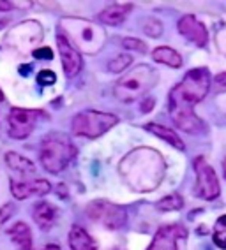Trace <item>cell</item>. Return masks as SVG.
Here are the masks:
<instances>
[{
  "label": "cell",
  "mask_w": 226,
  "mask_h": 250,
  "mask_svg": "<svg viewBox=\"0 0 226 250\" xmlns=\"http://www.w3.org/2000/svg\"><path fill=\"white\" fill-rule=\"evenodd\" d=\"M210 81L212 78L207 67H196L185 72L184 80L170 92V116L184 132L198 134L205 130L203 122L195 113V106L207 97Z\"/></svg>",
  "instance_id": "6da1fadb"
},
{
  "label": "cell",
  "mask_w": 226,
  "mask_h": 250,
  "mask_svg": "<svg viewBox=\"0 0 226 250\" xmlns=\"http://www.w3.org/2000/svg\"><path fill=\"white\" fill-rule=\"evenodd\" d=\"M118 173L135 192H152L164 178V159L154 148L140 146L124 155Z\"/></svg>",
  "instance_id": "7a4b0ae2"
},
{
  "label": "cell",
  "mask_w": 226,
  "mask_h": 250,
  "mask_svg": "<svg viewBox=\"0 0 226 250\" xmlns=\"http://www.w3.org/2000/svg\"><path fill=\"white\" fill-rule=\"evenodd\" d=\"M59 32H62L64 36L68 37L69 42L80 53H99L106 42V34L103 28L83 18H71V16L64 18L59 25Z\"/></svg>",
  "instance_id": "3957f363"
},
{
  "label": "cell",
  "mask_w": 226,
  "mask_h": 250,
  "mask_svg": "<svg viewBox=\"0 0 226 250\" xmlns=\"http://www.w3.org/2000/svg\"><path fill=\"white\" fill-rule=\"evenodd\" d=\"M158 83V71L147 63H138L118 78L113 86V94L120 103H135Z\"/></svg>",
  "instance_id": "277c9868"
},
{
  "label": "cell",
  "mask_w": 226,
  "mask_h": 250,
  "mask_svg": "<svg viewBox=\"0 0 226 250\" xmlns=\"http://www.w3.org/2000/svg\"><path fill=\"white\" fill-rule=\"evenodd\" d=\"M74 153H76V148L69 141V138H66L60 132H51L43 139L39 161L48 173L57 174L68 167Z\"/></svg>",
  "instance_id": "5b68a950"
},
{
  "label": "cell",
  "mask_w": 226,
  "mask_h": 250,
  "mask_svg": "<svg viewBox=\"0 0 226 250\" xmlns=\"http://www.w3.org/2000/svg\"><path fill=\"white\" fill-rule=\"evenodd\" d=\"M118 124V118L112 113H101L95 109H87L74 115L72 118V132L82 138H99L106 134L112 127Z\"/></svg>",
  "instance_id": "8992f818"
},
{
  "label": "cell",
  "mask_w": 226,
  "mask_h": 250,
  "mask_svg": "<svg viewBox=\"0 0 226 250\" xmlns=\"http://www.w3.org/2000/svg\"><path fill=\"white\" fill-rule=\"evenodd\" d=\"M43 37H45V32H43L41 23L36 21V20H27V21L14 25L5 34L4 41L9 48L22 51V53H27V51H32V49L36 51L37 46L41 44Z\"/></svg>",
  "instance_id": "52a82bcc"
},
{
  "label": "cell",
  "mask_w": 226,
  "mask_h": 250,
  "mask_svg": "<svg viewBox=\"0 0 226 250\" xmlns=\"http://www.w3.org/2000/svg\"><path fill=\"white\" fill-rule=\"evenodd\" d=\"M193 169L196 174V183H195V194L200 199L205 201H212L219 196L221 187H219V178H217L216 171L207 161L205 157H196L193 162Z\"/></svg>",
  "instance_id": "ba28073f"
},
{
  "label": "cell",
  "mask_w": 226,
  "mask_h": 250,
  "mask_svg": "<svg viewBox=\"0 0 226 250\" xmlns=\"http://www.w3.org/2000/svg\"><path fill=\"white\" fill-rule=\"evenodd\" d=\"M87 215H89L90 220L103 224L104 228L112 229V231L124 228V224L127 222V213L122 206L113 205L110 201H103V199L89 203Z\"/></svg>",
  "instance_id": "9c48e42d"
},
{
  "label": "cell",
  "mask_w": 226,
  "mask_h": 250,
  "mask_svg": "<svg viewBox=\"0 0 226 250\" xmlns=\"http://www.w3.org/2000/svg\"><path fill=\"white\" fill-rule=\"evenodd\" d=\"M45 116V113L39 109H25V107H13L9 113V136L13 139H25L32 134L36 127L37 118Z\"/></svg>",
  "instance_id": "30bf717a"
},
{
  "label": "cell",
  "mask_w": 226,
  "mask_h": 250,
  "mask_svg": "<svg viewBox=\"0 0 226 250\" xmlns=\"http://www.w3.org/2000/svg\"><path fill=\"white\" fill-rule=\"evenodd\" d=\"M57 46H59V55L60 60H62V69L66 72V76L74 78L83 67L82 53L69 42L68 37L64 36L62 32H59V36H57Z\"/></svg>",
  "instance_id": "8fae6325"
},
{
  "label": "cell",
  "mask_w": 226,
  "mask_h": 250,
  "mask_svg": "<svg viewBox=\"0 0 226 250\" xmlns=\"http://www.w3.org/2000/svg\"><path fill=\"white\" fill-rule=\"evenodd\" d=\"M51 190L48 180L32 178V180H11V194L16 199H28L34 196H45Z\"/></svg>",
  "instance_id": "7c38bea8"
},
{
  "label": "cell",
  "mask_w": 226,
  "mask_h": 250,
  "mask_svg": "<svg viewBox=\"0 0 226 250\" xmlns=\"http://www.w3.org/2000/svg\"><path fill=\"white\" fill-rule=\"evenodd\" d=\"M177 28H179V32H181L185 39L191 41V42H195L198 48H203V46L207 44V41H208L207 28H205L203 23L200 21L196 16H193V14L182 16V18L179 20V23H177Z\"/></svg>",
  "instance_id": "4fadbf2b"
},
{
  "label": "cell",
  "mask_w": 226,
  "mask_h": 250,
  "mask_svg": "<svg viewBox=\"0 0 226 250\" xmlns=\"http://www.w3.org/2000/svg\"><path fill=\"white\" fill-rule=\"evenodd\" d=\"M185 231L181 226H163L154 234V240L147 250H179V238L184 236Z\"/></svg>",
  "instance_id": "5bb4252c"
},
{
  "label": "cell",
  "mask_w": 226,
  "mask_h": 250,
  "mask_svg": "<svg viewBox=\"0 0 226 250\" xmlns=\"http://www.w3.org/2000/svg\"><path fill=\"white\" fill-rule=\"evenodd\" d=\"M4 159L7 167L14 173V176H11V180H32L37 176L36 164L27 157L20 155L16 152H7Z\"/></svg>",
  "instance_id": "9a60e30c"
},
{
  "label": "cell",
  "mask_w": 226,
  "mask_h": 250,
  "mask_svg": "<svg viewBox=\"0 0 226 250\" xmlns=\"http://www.w3.org/2000/svg\"><path fill=\"white\" fill-rule=\"evenodd\" d=\"M34 220H36L37 228L41 231H50L51 228L57 222V217H59V210L57 206H53L48 201H39L34 206Z\"/></svg>",
  "instance_id": "2e32d148"
},
{
  "label": "cell",
  "mask_w": 226,
  "mask_h": 250,
  "mask_svg": "<svg viewBox=\"0 0 226 250\" xmlns=\"http://www.w3.org/2000/svg\"><path fill=\"white\" fill-rule=\"evenodd\" d=\"M131 9H133L131 4H112L97 14V21L104 23V25H110V27H115V25L124 23V20L127 18V14L131 13Z\"/></svg>",
  "instance_id": "e0dca14e"
},
{
  "label": "cell",
  "mask_w": 226,
  "mask_h": 250,
  "mask_svg": "<svg viewBox=\"0 0 226 250\" xmlns=\"http://www.w3.org/2000/svg\"><path fill=\"white\" fill-rule=\"evenodd\" d=\"M11 241H13L14 245L18 247V250H34V241H32V231L25 222H16L14 226H11L9 231Z\"/></svg>",
  "instance_id": "ac0fdd59"
},
{
  "label": "cell",
  "mask_w": 226,
  "mask_h": 250,
  "mask_svg": "<svg viewBox=\"0 0 226 250\" xmlns=\"http://www.w3.org/2000/svg\"><path fill=\"white\" fill-rule=\"evenodd\" d=\"M69 247L71 250H99L94 238L80 226H72L69 231Z\"/></svg>",
  "instance_id": "d6986e66"
},
{
  "label": "cell",
  "mask_w": 226,
  "mask_h": 250,
  "mask_svg": "<svg viewBox=\"0 0 226 250\" xmlns=\"http://www.w3.org/2000/svg\"><path fill=\"white\" fill-rule=\"evenodd\" d=\"M145 129L149 130V132H152L154 136H158L159 139H163V141H166L168 145H172L173 148H177V150H184V141L181 139V136L177 134L175 130L168 129V127H164V125H159V124H147L145 125Z\"/></svg>",
  "instance_id": "ffe728a7"
},
{
  "label": "cell",
  "mask_w": 226,
  "mask_h": 250,
  "mask_svg": "<svg viewBox=\"0 0 226 250\" xmlns=\"http://www.w3.org/2000/svg\"><path fill=\"white\" fill-rule=\"evenodd\" d=\"M152 58H154L156 62L164 63V65L173 69H179L182 65V57L173 48H170V46H159V48H156L152 51Z\"/></svg>",
  "instance_id": "44dd1931"
},
{
  "label": "cell",
  "mask_w": 226,
  "mask_h": 250,
  "mask_svg": "<svg viewBox=\"0 0 226 250\" xmlns=\"http://www.w3.org/2000/svg\"><path fill=\"white\" fill-rule=\"evenodd\" d=\"M214 243H216L219 249L226 250V215L219 217L214 224V231H212Z\"/></svg>",
  "instance_id": "7402d4cb"
},
{
  "label": "cell",
  "mask_w": 226,
  "mask_h": 250,
  "mask_svg": "<svg viewBox=\"0 0 226 250\" xmlns=\"http://www.w3.org/2000/svg\"><path fill=\"white\" fill-rule=\"evenodd\" d=\"M133 62V57L127 53H122V55H117L115 58H112L108 62V71L110 72H115V74H120L122 71H126Z\"/></svg>",
  "instance_id": "603a6c76"
},
{
  "label": "cell",
  "mask_w": 226,
  "mask_h": 250,
  "mask_svg": "<svg viewBox=\"0 0 226 250\" xmlns=\"http://www.w3.org/2000/svg\"><path fill=\"white\" fill-rule=\"evenodd\" d=\"M182 206H184V199H182L179 194H170V196L163 197V199L158 203V208H159V210H163V211L181 210Z\"/></svg>",
  "instance_id": "cb8c5ba5"
},
{
  "label": "cell",
  "mask_w": 226,
  "mask_h": 250,
  "mask_svg": "<svg viewBox=\"0 0 226 250\" xmlns=\"http://www.w3.org/2000/svg\"><path fill=\"white\" fill-rule=\"evenodd\" d=\"M143 30H145V34H149L150 37H159L163 34V25H161L158 20L149 18V20H145Z\"/></svg>",
  "instance_id": "d4e9b609"
},
{
  "label": "cell",
  "mask_w": 226,
  "mask_h": 250,
  "mask_svg": "<svg viewBox=\"0 0 226 250\" xmlns=\"http://www.w3.org/2000/svg\"><path fill=\"white\" fill-rule=\"evenodd\" d=\"M122 46L126 49H135V51H140V53H147V44L143 41L135 39V37H126L122 41Z\"/></svg>",
  "instance_id": "484cf974"
},
{
  "label": "cell",
  "mask_w": 226,
  "mask_h": 250,
  "mask_svg": "<svg viewBox=\"0 0 226 250\" xmlns=\"http://www.w3.org/2000/svg\"><path fill=\"white\" fill-rule=\"evenodd\" d=\"M37 83L43 86H48V85H53L55 81H57V76H55L53 71H48V69H45V71H41L39 74H37Z\"/></svg>",
  "instance_id": "4316f807"
},
{
  "label": "cell",
  "mask_w": 226,
  "mask_h": 250,
  "mask_svg": "<svg viewBox=\"0 0 226 250\" xmlns=\"http://www.w3.org/2000/svg\"><path fill=\"white\" fill-rule=\"evenodd\" d=\"M13 211H14V206L9 205V203L0 208V228H2V226H4V224L9 220V217L13 215Z\"/></svg>",
  "instance_id": "83f0119b"
},
{
  "label": "cell",
  "mask_w": 226,
  "mask_h": 250,
  "mask_svg": "<svg viewBox=\"0 0 226 250\" xmlns=\"http://www.w3.org/2000/svg\"><path fill=\"white\" fill-rule=\"evenodd\" d=\"M216 42H217L219 51H221L223 55H226V27H223L221 30H217Z\"/></svg>",
  "instance_id": "f1b7e54d"
},
{
  "label": "cell",
  "mask_w": 226,
  "mask_h": 250,
  "mask_svg": "<svg viewBox=\"0 0 226 250\" xmlns=\"http://www.w3.org/2000/svg\"><path fill=\"white\" fill-rule=\"evenodd\" d=\"M32 53H34L36 58H48V60L53 58V51H51L50 48H39V49H36V51H32Z\"/></svg>",
  "instance_id": "f546056e"
},
{
  "label": "cell",
  "mask_w": 226,
  "mask_h": 250,
  "mask_svg": "<svg viewBox=\"0 0 226 250\" xmlns=\"http://www.w3.org/2000/svg\"><path fill=\"white\" fill-rule=\"evenodd\" d=\"M216 85L221 90H226V72H221L216 76Z\"/></svg>",
  "instance_id": "4dcf8cb0"
},
{
  "label": "cell",
  "mask_w": 226,
  "mask_h": 250,
  "mask_svg": "<svg viewBox=\"0 0 226 250\" xmlns=\"http://www.w3.org/2000/svg\"><path fill=\"white\" fill-rule=\"evenodd\" d=\"M11 9H14L13 2H4V0H0V11H11Z\"/></svg>",
  "instance_id": "1f68e13d"
},
{
  "label": "cell",
  "mask_w": 226,
  "mask_h": 250,
  "mask_svg": "<svg viewBox=\"0 0 226 250\" xmlns=\"http://www.w3.org/2000/svg\"><path fill=\"white\" fill-rule=\"evenodd\" d=\"M43 250H62V249L59 245H55V243H50V245H46Z\"/></svg>",
  "instance_id": "d6a6232c"
},
{
  "label": "cell",
  "mask_w": 226,
  "mask_h": 250,
  "mask_svg": "<svg viewBox=\"0 0 226 250\" xmlns=\"http://www.w3.org/2000/svg\"><path fill=\"white\" fill-rule=\"evenodd\" d=\"M4 92H2V88H0V101H4Z\"/></svg>",
  "instance_id": "836d02e7"
},
{
  "label": "cell",
  "mask_w": 226,
  "mask_h": 250,
  "mask_svg": "<svg viewBox=\"0 0 226 250\" xmlns=\"http://www.w3.org/2000/svg\"><path fill=\"white\" fill-rule=\"evenodd\" d=\"M223 167H225V174H226V159H225V162H223Z\"/></svg>",
  "instance_id": "e575fe53"
}]
</instances>
